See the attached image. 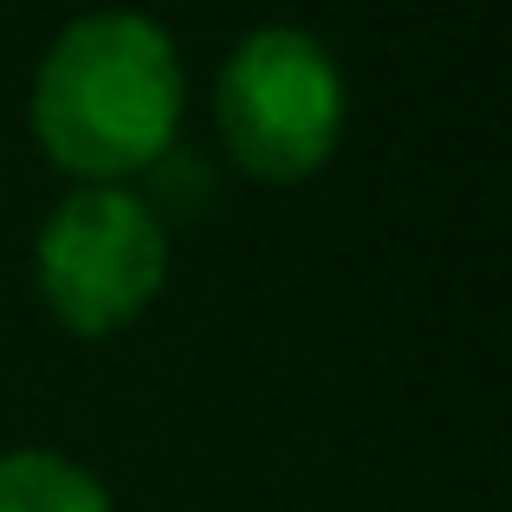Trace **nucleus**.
Here are the masks:
<instances>
[{
  "label": "nucleus",
  "mask_w": 512,
  "mask_h": 512,
  "mask_svg": "<svg viewBox=\"0 0 512 512\" xmlns=\"http://www.w3.org/2000/svg\"><path fill=\"white\" fill-rule=\"evenodd\" d=\"M182 91V59L163 26L104 7L52 39L33 78V137L65 175L117 188L169 156Z\"/></svg>",
  "instance_id": "f257e3e1"
},
{
  "label": "nucleus",
  "mask_w": 512,
  "mask_h": 512,
  "mask_svg": "<svg viewBox=\"0 0 512 512\" xmlns=\"http://www.w3.org/2000/svg\"><path fill=\"white\" fill-rule=\"evenodd\" d=\"M221 143L260 182H305L344 137V72L312 33L260 26L234 46L214 85Z\"/></svg>",
  "instance_id": "f03ea898"
},
{
  "label": "nucleus",
  "mask_w": 512,
  "mask_h": 512,
  "mask_svg": "<svg viewBox=\"0 0 512 512\" xmlns=\"http://www.w3.org/2000/svg\"><path fill=\"white\" fill-rule=\"evenodd\" d=\"M33 279L46 312L78 338H111L130 318L150 312L169 279L163 214L130 188L85 182L52 208L33 247Z\"/></svg>",
  "instance_id": "7ed1b4c3"
},
{
  "label": "nucleus",
  "mask_w": 512,
  "mask_h": 512,
  "mask_svg": "<svg viewBox=\"0 0 512 512\" xmlns=\"http://www.w3.org/2000/svg\"><path fill=\"white\" fill-rule=\"evenodd\" d=\"M0 512H111V493L65 454L20 448L0 454Z\"/></svg>",
  "instance_id": "20e7f679"
}]
</instances>
